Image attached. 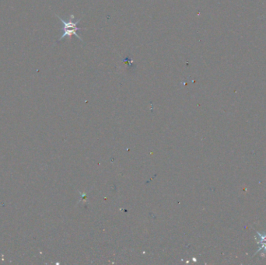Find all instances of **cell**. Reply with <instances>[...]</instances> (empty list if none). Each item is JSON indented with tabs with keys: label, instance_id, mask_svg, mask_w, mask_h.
I'll list each match as a JSON object with an SVG mask.
<instances>
[{
	"label": "cell",
	"instance_id": "obj_1",
	"mask_svg": "<svg viewBox=\"0 0 266 265\" xmlns=\"http://www.w3.org/2000/svg\"><path fill=\"white\" fill-rule=\"evenodd\" d=\"M55 16H56L57 18L60 19L61 22L63 23V27H62V31H63V35L61 36L60 38L58 39V41H62V39H64L65 37H71L72 35H75V36L77 37V38L79 39V40H80V41H84L77 34L78 31L83 30V28H81V27H77V24L80 23V19H79L77 22H75V23L72 21L66 22L65 21L64 19H62L60 17H58L57 14H55Z\"/></svg>",
	"mask_w": 266,
	"mask_h": 265
}]
</instances>
